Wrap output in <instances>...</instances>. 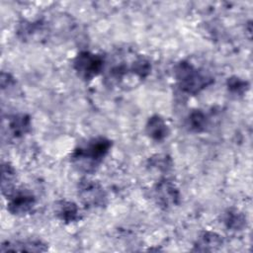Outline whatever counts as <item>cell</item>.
Returning a JSON list of instances; mask_svg holds the SVG:
<instances>
[{
    "label": "cell",
    "mask_w": 253,
    "mask_h": 253,
    "mask_svg": "<svg viewBox=\"0 0 253 253\" xmlns=\"http://www.w3.org/2000/svg\"><path fill=\"white\" fill-rule=\"evenodd\" d=\"M4 127L7 128V133L13 137H20L30 131L31 121L27 115H13L7 119V123Z\"/></svg>",
    "instance_id": "cell-7"
},
{
    "label": "cell",
    "mask_w": 253,
    "mask_h": 253,
    "mask_svg": "<svg viewBox=\"0 0 253 253\" xmlns=\"http://www.w3.org/2000/svg\"><path fill=\"white\" fill-rule=\"evenodd\" d=\"M175 77L180 89L191 95L199 93L212 82L209 74L187 61H181L176 65Z\"/></svg>",
    "instance_id": "cell-2"
},
{
    "label": "cell",
    "mask_w": 253,
    "mask_h": 253,
    "mask_svg": "<svg viewBox=\"0 0 253 253\" xmlns=\"http://www.w3.org/2000/svg\"><path fill=\"white\" fill-rule=\"evenodd\" d=\"M145 130L147 135L154 140L164 139L169 132L168 126L166 125L165 121L159 116H153L149 118L145 126Z\"/></svg>",
    "instance_id": "cell-10"
},
{
    "label": "cell",
    "mask_w": 253,
    "mask_h": 253,
    "mask_svg": "<svg viewBox=\"0 0 253 253\" xmlns=\"http://www.w3.org/2000/svg\"><path fill=\"white\" fill-rule=\"evenodd\" d=\"M8 210L15 215H26L33 211L36 205V199L28 190H16L9 196Z\"/></svg>",
    "instance_id": "cell-5"
},
{
    "label": "cell",
    "mask_w": 253,
    "mask_h": 253,
    "mask_svg": "<svg viewBox=\"0 0 253 253\" xmlns=\"http://www.w3.org/2000/svg\"><path fill=\"white\" fill-rule=\"evenodd\" d=\"M16 178V172L14 168L9 164H3L2 166V192L7 197L14 191V181Z\"/></svg>",
    "instance_id": "cell-13"
},
{
    "label": "cell",
    "mask_w": 253,
    "mask_h": 253,
    "mask_svg": "<svg viewBox=\"0 0 253 253\" xmlns=\"http://www.w3.org/2000/svg\"><path fill=\"white\" fill-rule=\"evenodd\" d=\"M78 196L88 207L100 208L106 205L107 195L103 187L94 180L84 179L78 185Z\"/></svg>",
    "instance_id": "cell-4"
},
{
    "label": "cell",
    "mask_w": 253,
    "mask_h": 253,
    "mask_svg": "<svg viewBox=\"0 0 253 253\" xmlns=\"http://www.w3.org/2000/svg\"><path fill=\"white\" fill-rule=\"evenodd\" d=\"M75 72L84 80H91L104 68V59L90 51H81L73 61Z\"/></svg>",
    "instance_id": "cell-3"
},
{
    "label": "cell",
    "mask_w": 253,
    "mask_h": 253,
    "mask_svg": "<svg viewBox=\"0 0 253 253\" xmlns=\"http://www.w3.org/2000/svg\"><path fill=\"white\" fill-rule=\"evenodd\" d=\"M222 245V238L214 232L205 231L197 239L195 250L197 251H212Z\"/></svg>",
    "instance_id": "cell-11"
},
{
    "label": "cell",
    "mask_w": 253,
    "mask_h": 253,
    "mask_svg": "<svg viewBox=\"0 0 253 253\" xmlns=\"http://www.w3.org/2000/svg\"><path fill=\"white\" fill-rule=\"evenodd\" d=\"M154 199L157 204L164 208H170L179 203L180 193L176 185L168 180L163 179L159 181L153 189Z\"/></svg>",
    "instance_id": "cell-6"
},
{
    "label": "cell",
    "mask_w": 253,
    "mask_h": 253,
    "mask_svg": "<svg viewBox=\"0 0 253 253\" xmlns=\"http://www.w3.org/2000/svg\"><path fill=\"white\" fill-rule=\"evenodd\" d=\"M227 87L231 93L241 95L246 92L248 88V83L238 77H231L227 81Z\"/></svg>",
    "instance_id": "cell-15"
},
{
    "label": "cell",
    "mask_w": 253,
    "mask_h": 253,
    "mask_svg": "<svg viewBox=\"0 0 253 253\" xmlns=\"http://www.w3.org/2000/svg\"><path fill=\"white\" fill-rule=\"evenodd\" d=\"M223 223L230 230H241L246 225V217L236 209H228L223 214Z\"/></svg>",
    "instance_id": "cell-12"
},
{
    "label": "cell",
    "mask_w": 253,
    "mask_h": 253,
    "mask_svg": "<svg viewBox=\"0 0 253 253\" xmlns=\"http://www.w3.org/2000/svg\"><path fill=\"white\" fill-rule=\"evenodd\" d=\"M188 126L194 131H203L208 126V118L202 111L191 113L188 118Z\"/></svg>",
    "instance_id": "cell-14"
},
{
    "label": "cell",
    "mask_w": 253,
    "mask_h": 253,
    "mask_svg": "<svg viewBox=\"0 0 253 253\" xmlns=\"http://www.w3.org/2000/svg\"><path fill=\"white\" fill-rule=\"evenodd\" d=\"M169 159L166 158V156H160V155H157L155 158H153L152 160V165L156 168H158L159 170H167L168 167H170V164H169Z\"/></svg>",
    "instance_id": "cell-16"
},
{
    "label": "cell",
    "mask_w": 253,
    "mask_h": 253,
    "mask_svg": "<svg viewBox=\"0 0 253 253\" xmlns=\"http://www.w3.org/2000/svg\"><path fill=\"white\" fill-rule=\"evenodd\" d=\"M45 251L46 247L41 240L36 239H25L16 241H7L2 244L1 251Z\"/></svg>",
    "instance_id": "cell-8"
},
{
    "label": "cell",
    "mask_w": 253,
    "mask_h": 253,
    "mask_svg": "<svg viewBox=\"0 0 253 253\" xmlns=\"http://www.w3.org/2000/svg\"><path fill=\"white\" fill-rule=\"evenodd\" d=\"M111 145V141L106 137H93L75 149L71 161L78 169L84 172H92L108 154Z\"/></svg>",
    "instance_id": "cell-1"
},
{
    "label": "cell",
    "mask_w": 253,
    "mask_h": 253,
    "mask_svg": "<svg viewBox=\"0 0 253 253\" xmlns=\"http://www.w3.org/2000/svg\"><path fill=\"white\" fill-rule=\"evenodd\" d=\"M55 213L57 217L66 222H74L80 217V211L76 204L69 201H60L55 206Z\"/></svg>",
    "instance_id": "cell-9"
}]
</instances>
